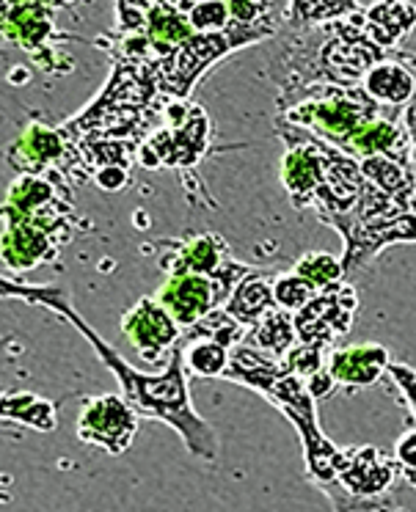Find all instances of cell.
<instances>
[{"label": "cell", "instance_id": "cell-32", "mask_svg": "<svg viewBox=\"0 0 416 512\" xmlns=\"http://www.w3.org/2000/svg\"><path fill=\"white\" fill-rule=\"evenodd\" d=\"M405 130H408V138H411V152H414V168H416V97L414 102L405 108Z\"/></svg>", "mask_w": 416, "mask_h": 512}, {"label": "cell", "instance_id": "cell-31", "mask_svg": "<svg viewBox=\"0 0 416 512\" xmlns=\"http://www.w3.org/2000/svg\"><path fill=\"white\" fill-rule=\"evenodd\" d=\"M306 386H309V391H312V397H315V400H317V397H326L328 391L337 386V380L328 375V369H323V372H317L315 378L306 380Z\"/></svg>", "mask_w": 416, "mask_h": 512}, {"label": "cell", "instance_id": "cell-17", "mask_svg": "<svg viewBox=\"0 0 416 512\" xmlns=\"http://www.w3.org/2000/svg\"><path fill=\"white\" fill-rule=\"evenodd\" d=\"M403 58H386L378 67L367 72V78L361 80V89L367 91L372 102H378L381 108H400L411 105L416 97V75L405 67Z\"/></svg>", "mask_w": 416, "mask_h": 512}, {"label": "cell", "instance_id": "cell-30", "mask_svg": "<svg viewBox=\"0 0 416 512\" xmlns=\"http://www.w3.org/2000/svg\"><path fill=\"white\" fill-rule=\"evenodd\" d=\"M397 460H400L405 468L416 471V433H408L403 441L397 444Z\"/></svg>", "mask_w": 416, "mask_h": 512}, {"label": "cell", "instance_id": "cell-20", "mask_svg": "<svg viewBox=\"0 0 416 512\" xmlns=\"http://www.w3.org/2000/svg\"><path fill=\"white\" fill-rule=\"evenodd\" d=\"M361 28L381 50L397 45L416 28L414 3H370L361 14Z\"/></svg>", "mask_w": 416, "mask_h": 512}, {"label": "cell", "instance_id": "cell-22", "mask_svg": "<svg viewBox=\"0 0 416 512\" xmlns=\"http://www.w3.org/2000/svg\"><path fill=\"white\" fill-rule=\"evenodd\" d=\"M251 342L262 347V353H268L276 361H284L298 347L295 314L284 312V309H273L270 314H265L251 331Z\"/></svg>", "mask_w": 416, "mask_h": 512}, {"label": "cell", "instance_id": "cell-5", "mask_svg": "<svg viewBox=\"0 0 416 512\" xmlns=\"http://www.w3.org/2000/svg\"><path fill=\"white\" fill-rule=\"evenodd\" d=\"M273 34H276V25L235 23L224 28V31H215V34H196L188 45H182L177 53H171L169 58L155 64L160 91H166L177 102L185 100L191 94L193 83L202 78L218 58L229 56L240 47L262 42V39H268Z\"/></svg>", "mask_w": 416, "mask_h": 512}, {"label": "cell", "instance_id": "cell-14", "mask_svg": "<svg viewBox=\"0 0 416 512\" xmlns=\"http://www.w3.org/2000/svg\"><path fill=\"white\" fill-rule=\"evenodd\" d=\"M69 144L61 130L47 124H28L25 133L9 146V163L20 177H53L67 160Z\"/></svg>", "mask_w": 416, "mask_h": 512}, {"label": "cell", "instance_id": "cell-13", "mask_svg": "<svg viewBox=\"0 0 416 512\" xmlns=\"http://www.w3.org/2000/svg\"><path fill=\"white\" fill-rule=\"evenodd\" d=\"M69 237L72 232L45 229L36 223L3 221V262L9 270H34L36 265L53 262Z\"/></svg>", "mask_w": 416, "mask_h": 512}, {"label": "cell", "instance_id": "cell-26", "mask_svg": "<svg viewBox=\"0 0 416 512\" xmlns=\"http://www.w3.org/2000/svg\"><path fill=\"white\" fill-rule=\"evenodd\" d=\"M182 12H188L196 34H215L232 25L229 3L224 0H204V3H180Z\"/></svg>", "mask_w": 416, "mask_h": 512}, {"label": "cell", "instance_id": "cell-6", "mask_svg": "<svg viewBox=\"0 0 416 512\" xmlns=\"http://www.w3.org/2000/svg\"><path fill=\"white\" fill-rule=\"evenodd\" d=\"M169 124L158 133L149 135V141L138 149V163L144 168H193L210 146V119L202 105L191 102H171L166 108Z\"/></svg>", "mask_w": 416, "mask_h": 512}, {"label": "cell", "instance_id": "cell-12", "mask_svg": "<svg viewBox=\"0 0 416 512\" xmlns=\"http://www.w3.org/2000/svg\"><path fill=\"white\" fill-rule=\"evenodd\" d=\"M122 331L144 361H160V356L180 339L177 320L152 298H141L124 314Z\"/></svg>", "mask_w": 416, "mask_h": 512}, {"label": "cell", "instance_id": "cell-27", "mask_svg": "<svg viewBox=\"0 0 416 512\" xmlns=\"http://www.w3.org/2000/svg\"><path fill=\"white\" fill-rule=\"evenodd\" d=\"M317 292L320 290H315L309 281L301 279L295 270H290V273H284V276L273 281V298H276V306L284 309V312H301L306 303L315 298Z\"/></svg>", "mask_w": 416, "mask_h": 512}, {"label": "cell", "instance_id": "cell-11", "mask_svg": "<svg viewBox=\"0 0 416 512\" xmlns=\"http://www.w3.org/2000/svg\"><path fill=\"white\" fill-rule=\"evenodd\" d=\"M155 301L177 320L180 328H196L218 309V303H226V298L213 279L182 273V276H169Z\"/></svg>", "mask_w": 416, "mask_h": 512}, {"label": "cell", "instance_id": "cell-18", "mask_svg": "<svg viewBox=\"0 0 416 512\" xmlns=\"http://www.w3.org/2000/svg\"><path fill=\"white\" fill-rule=\"evenodd\" d=\"M394 482V466L386 463L378 449L361 446L356 452H350L348 468L339 474V485L348 490L356 499H370L378 496Z\"/></svg>", "mask_w": 416, "mask_h": 512}, {"label": "cell", "instance_id": "cell-1", "mask_svg": "<svg viewBox=\"0 0 416 512\" xmlns=\"http://www.w3.org/2000/svg\"><path fill=\"white\" fill-rule=\"evenodd\" d=\"M0 290H3V298H23V301L34 303V306H45L50 312L61 314L64 320H69L80 334L89 339L94 353L113 372V378L119 380L122 397L138 416L169 424L171 430H177L182 444L193 457H199L204 463L218 460V455H221L218 433L213 430V424L204 422L191 405L188 380H185L188 367H185V353L182 350L171 353L169 367H166L163 375H147V372H138L135 367H130L119 356L116 347H111L105 339L97 336V331L72 309L67 292L61 287H28V284H14V281L3 279Z\"/></svg>", "mask_w": 416, "mask_h": 512}, {"label": "cell", "instance_id": "cell-10", "mask_svg": "<svg viewBox=\"0 0 416 512\" xmlns=\"http://www.w3.org/2000/svg\"><path fill=\"white\" fill-rule=\"evenodd\" d=\"M53 12L56 6L50 3H3V36L14 42L17 47L28 50L36 58L39 67H45L47 72H56L53 61L61 64V58L53 56L50 50V39L56 34L53 25Z\"/></svg>", "mask_w": 416, "mask_h": 512}, {"label": "cell", "instance_id": "cell-2", "mask_svg": "<svg viewBox=\"0 0 416 512\" xmlns=\"http://www.w3.org/2000/svg\"><path fill=\"white\" fill-rule=\"evenodd\" d=\"M276 127L287 144L282 185L295 207L315 210L323 223L345 218L356 210L367 185L359 160L284 119H279Z\"/></svg>", "mask_w": 416, "mask_h": 512}, {"label": "cell", "instance_id": "cell-9", "mask_svg": "<svg viewBox=\"0 0 416 512\" xmlns=\"http://www.w3.org/2000/svg\"><path fill=\"white\" fill-rule=\"evenodd\" d=\"M138 419L141 416L127 405L122 394L89 397L80 408L78 438L86 444L100 446L108 455H122L133 444Z\"/></svg>", "mask_w": 416, "mask_h": 512}, {"label": "cell", "instance_id": "cell-15", "mask_svg": "<svg viewBox=\"0 0 416 512\" xmlns=\"http://www.w3.org/2000/svg\"><path fill=\"white\" fill-rule=\"evenodd\" d=\"M345 237V254H342V268L345 273L364 268L372 256L381 254L386 245L394 243H416V212H403L392 221L378 223L370 229H356V232L342 234Z\"/></svg>", "mask_w": 416, "mask_h": 512}, {"label": "cell", "instance_id": "cell-8", "mask_svg": "<svg viewBox=\"0 0 416 512\" xmlns=\"http://www.w3.org/2000/svg\"><path fill=\"white\" fill-rule=\"evenodd\" d=\"M356 306H359L356 290L345 281L317 292L301 312H295L298 345H315L326 350L337 336L348 334Z\"/></svg>", "mask_w": 416, "mask_h": 512}, {"label": "cell", "instance_id": "cell-28", "mask_svg": "<svg viewBox=\"0 0 416 512\" xmlns=\"http://www.w3.org/2000/svg\"><path fill=\"white\" fill-rule=\"evenodd\" d=\"M361 3H287V12H293V20L301 23H328V20H339L342 14L361 12Z\"/></svg>", "mask_w": 416, "mask_h": 512}, {"label": "cell", "instance_id": "cell-16", "mask_svg": "<svg viewBox=\"0 0 416 512\" xmlns=\"http://www.w3.org/2000/svg\"><path fill=\"white\" fill-rule=\"evenodd\" d=\"M389 367H392V361H389L386 347L381 345L342 347V350H334L326 361L328 375L342 386H350V389L378 383Z\"/></svg>", "mask_w": 416, "mask_h": 512}, {"label": "cell", "instance_id": "cell-23", "mask_svg": "<svg viewBox=\"0 0 416 512\" xmlns=\"http://www.w3.org/2000/svg\"><path fill=\"white\" fill-rule=\"evenodd\" d=\"M3 419L6 422L25 424L42 433H53L56 430V402L45 400L39 394L23 391V394H6L3 397Z\"/></svg>", "mask_w": 416, "mask_h": 512}, {"label": "cell", "instance_id": "cell-4", "mask_svg": "<svg viewBox=\"0 0 416 512\" xmlns=\"http://www.w3.org/2000/svg\"><path fill=\"white\" fill-rule=\"evenodd\" d=\"M378 116H383V108L361 86L348 89L328 83H317L315 89L306 91V97H298L293 108H284V122L337 149H345L350 138Z\"/></svg>", "mask_w": 416, "mask_h": 512}, {"label": "cell", "instance_id": "cell-24", "mask_svg": "<svg viewBox=\"0 0 416 512\" xmlns=\"http://www.w3.org/2000/svg\"><path fill=\"white\" fill-rule=\"evenodd\" d=\"M235 347L224 345L218 339L210 336L193 334L191 342L185 345V367L199 378H224L226 369H229V358H232Z\"/></svg>", "mask_w": 416, "mask_h": 512}, {"label": "cell", "instance_id": "cell-7", "mask_svg": "<svg viewBox=\"0 0 416 512\" xmlns=\"http://www.w3.org/2000/svg\"><path fill=\"white\" fill-rule=\"evenodd\" d=\"M160 268L169 270V276H182V273L207 276L218 284V290L224 292L226 301L232 298L240 279L251 273L232 259L221 234H199V237H191L185 243H177L174 254L160 259Z\"/></svg>", "mask_w": 416, "mask_h": 512}, {"label": "cell", "instance_id": "cell-25", "mask_svg": "<svg viewBox=\"0 0 416 512\" xmlns=\"http://www.w3.org/2000/svg\"><path fill=\"white\" fill-rule=\"evenodd\" d=\"M293 270L306 279L315 290H326L331 284H339L342 276H345V268H342V259L326 254V251H312V254H304L293 265Z\"/></svg>", "mask_w": 416, "mask_h": 512}, {"label": "cell", "instance_id": "cell-21", "mask_svg": "<svg viewBox=\"0 0 416 512\" xmlns=\"http://www.w3.org/2000/svg\"><path fill=\"white\" fill-rule=\"evenodd\" d=\"M273 281L276 279H268V276H251V279L240 281L232 298L226 301V314L243 328H254L265 314L279 309L276 298H273Z\"/></svg>", "mask_w": 416, "mask_h": 512}, {"label": "cell", "instance_id": "cell-29", "mask_svg": "<svg viewBox=\"0 0 416 512\" xmlns=\"http://www.w3.org/2000/svg\"><path fill=\"white\" fill-rule=\"evenodd\" d=\"M94 179H97V185H100L102 190H122L124 185H127L130 174H127V168L124 166H108L102 168V171H97Z\"/></svg>", "mask_w": 416, "mask_h": 512}, {"label": "cell", "instance_id": "cell-19", "mask_svg": "<svg viewBox=\"0 0 416 512\" xmlns=\"http://www.w3.org/2000/svg\"><path fill=\"white\" fill-rule=\"evenodd\" d=\"M196 31L188 17H182L180 3H147V39L158 56V64L182 45H188Z\"/></svg>", "mask_w": 416, "mask_h": 512}, {"label": "cell", "instance_id": "cell-3", "mask_svg": "<svg viewBox=\"0 0 416 512\" xmlns=\"http://www.w3.org/2000/svg\"><path fill=\"white\" fill-rule=\"evenodd\" d=\"M224 380L259 391L265 400L273 402L301 435L309 474L320 485H339V474L348 468L350 452L337 449L323 435L320 424H317L315 397H312L304 378L293 375L282 361L262 356L254 347L237 345L232 350V358H229Z\"/></svg>", "mask_w": 416, "mask_h": 512}]
</instances>
